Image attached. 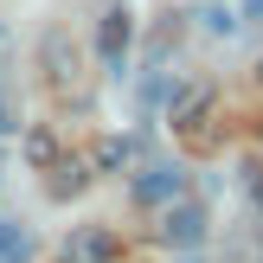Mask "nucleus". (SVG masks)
<instances>
[{"label":"nucleus","mask_w":263,"mask_h":263,"mask_svg":"<svg viewBox=\"0 0 263 263\" xmlns=\"http://www.w3.org/2000/svg\"><path fill=\"white\" fill-rule=\"evenodd\" d=\"M128 45H135V13H128V7H109L97 20V58H103V71H122V64H128Z\"/></svg>","instance_id":"f03ea898"},{"label":"nucleus","mask_w":263,"mask_h":263,"mask_svg":"<svg viewBox=\"0 0 263 263\" xmlns=\"http://www.w3.org/2000/svg\"><path fill=\"white\" fill-rule=\"evenodd\" d=\"M180 263H199V257H180Z\"/></svg>","instance_id":"dca6fc26"},{"label":"nucleus","mask_w":263,"mask_h":263,"mask_svg":"<svg viewBox=\"0 0 263 263\" xmlns=\"http://www.w3.org/2000/svg\"><path fill=\"white\" fill-rule=\"evenodd\" d=\"M90 161H97V174H122V167L135 161V141H128V135H103Z\"/></svg>","instance_id":"0eeeda50"},{"label":"nucleus","mask_w":263,"mask_h":263,"mask_svg":"<svg viewBox=\"0 0 263 263\" xmlns=\"http://www.w3.org/2000/svg\"><path fill=\"white\" fill-rule=\"evenodd\" d=\"M39 58H45V77H51V90H64V97H71V90L84 84V71H77V45H71L64 32H45Z\"/></svg>","instance_id":"39448f33"},{"label":"nucleus","mask_w":263,"mask_h":263,"mask_svg":"<svg viewBox=\"0 0 263 263\" xmlns=\"http://www.w3.org/2000/svg\"><path fill=\"white\" fill-rule=\"evenodd\" d=\"M244 20H251V26H263V0H244Z\"/></svg>","instance_id":"4468645a"},{"label":"nucleus","mask_w":263,"mask_h":263,"mask_svg":"<svg viewBox=\"0 0 263 263\" xmlns=\"http://www.w3.org/2000/svg\"><path fill=\"white\" fill-rule=\"evenodd\" d=\"M199 20H205V32H218V39H231V32H238V20H231L225 7H205Z\"/></svg>","instance_id":"9b49d317"},{"label":"nucleus","mask_w":263,"mask_h":263,"mask_svg":"<svg viewBox=\"0 0 263 263\" xmlns=\"http://www.w3.org/2000/svg\"><path fill=\"white\" fill-rule=\"evenodd\" d=\"M20 128V116H13V103H7V90H0V135H13Z\"/></svg>","instance_id":"ddd939ff"},{"label":"nucleus","mask_w":263,"mask_h":263,"mask_svg":"<svg viewBox=\"0 0 263 263\" xmlns=\"http://www.w3.org/2000/svg\"><path fill=\"white\" fill-rule=\"evenodd\" d=\"M26 167H39V174L58 167V135L51 128H26Z\"/></svg>","instance_id":"6e6552de"},{"label":"nucleus","mask_w":263,"mask_h":263,"mask_svg":"<svg viewBox=\"0 0 263 263\" xmlns=\"http://www.w3.org/2000/svg\"><path fill=\"white\" fill-rule=\"evenodd\" d=\"M212 109V97H205V90H186V97L174 103V128L180 135H199V116Z\"/></svg>","instance_id":"1a4fd4ad"},{"label":"nucleus","mask_w":263,"mask_h":263,"mask_svg":"<svg viewBox=\"0 0 263 263\" xmlns=\"http://www.w3.org/2000/svg\"><path fill=\"white\" fill-rule=\"evenodd\" d=\"M90 174H97V161H84V154H58V167H51V199H77V193L90 186Z\"/></svg>","instance_id":"423d86ee"},{"label":"nucleus","mask_w":263,"mask_h":263,"mask_svg":"<svg viewBox=\"0 0 263 263\" xmlns=\"http://www.w3.org/2000/svg\"><path fill=\"white\" fill-rule=\"evenodd\" d=\"M257 84H263V58H257Z\"/></svg>","instance_id":"2eb2a0df"},{"label":"nucleus","mask_w":263,"mask_h":263,"mask_svg":"<svg viewBox=\"0 0 263 263\" xmlns=\"http://www.w3.org/2000/svg\"><path fill=\"white\" fill-rule=\"evenodd\" d=\"M116 231L109 225H77L71 238H64V251H58V263H116Z\"/></svg>","instance_id":"20e7f679"},{"label":"nucleus","mask_w":263,"mask_h":263,"mask_svg":"<svg viewBox=\"0 0 263 263\" xmlns=\"http://www.w3.org/2000/svg\"><path fill=\"white\" fill-rule=\"evenodd\" d=\"M244 199L263 212V167H244Z\"/></svg>","instance_id":"f8f14e48"},{"label":"nucleus","mask_w":263,"mask_h":263,"mask_svg":"<svg viewBox=\"0 0 263 263\" xmlns=\"http://www.w3.org/2000/svg\"><path fill=\"white\" fill-rule=\"evenodd\" d=\"M0 263H32V238L13 218H0Z\"/></svg>","instance_id":"9d476101"},{"label":"nucleus","mask_w":263,"mask_h":263,"mask_svg":"<svg viewBox=\"0 0 263 263\" xmlns=\"http://www.w3.org/2000/svg\"><path fill=\"white\" fill-rule=\"evenodd\" d=\"M135 205H174V199H186V167H174V161H154V167H141L135 174Z\"/></svg>","instance_id":"7ed1b4c3"},{"label":"nucleus","mask_w":263,"mask_h":263,"mask_svg":"<svg viewBox=\"0 0 263 263\" xmlns=\"http://www.w3.org/2000/svg\"><path fill=\"white\" fill-rule=\"evenodd\" d=\"M154 238H161L167 251H199V244H205V205H199V199H174V205H161Z\"/></svg>","instance_id":"f257e3e1"}]
</instances>
